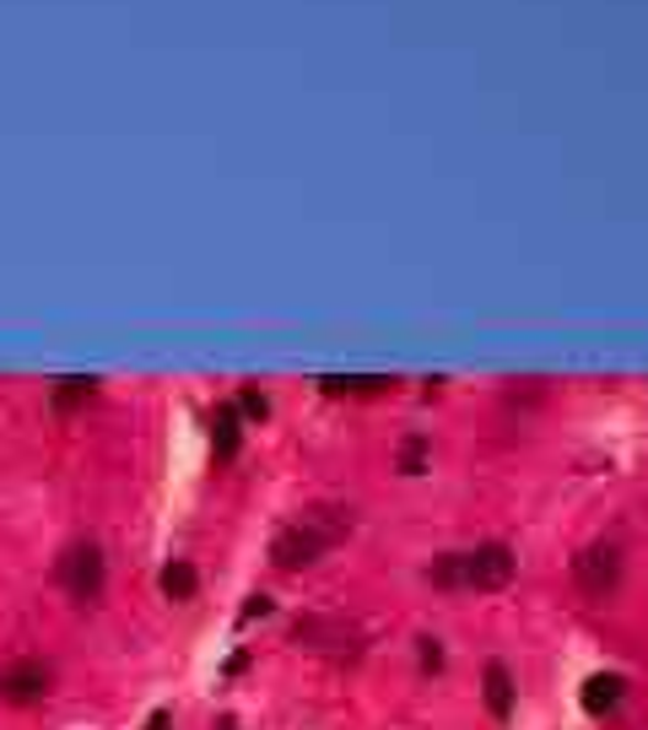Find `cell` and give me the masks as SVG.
Segmentation results:
<instances>
[{
    "mask_svg": "<svg viewBox=\"0 0 648 730\" xmlns=\"http://www.w3.org/2000/svg\"><path fill=\"white\" fill-rule=\"evenodd\" d=\"M357 531V509H346V504H320V509H309L303 520H292V526H281L276 541H270V563L276 568H309V563H320L329 546H340L346 535Z\"/></svg>",
    "mask_w": 648,
    "mask_h": 730,
    "instance_id": "cell-1",
    "label": "cell"
},
{
    "mask_svg": "<svg viewBox=\"0 0 648 730\" xmlns=\"http://www.w3.org/2000/svg\"><path fill=\"white\" fill-rule=\"evenodd\" d=\"M292 639H298V650L329 655V661H357L362 655V628L346 622V617H303L292 628Z\"/></svg>",
    "mask_w": 648,
    "mask_h": 730,
    "instance_id": "cell-2",
    "label": "cell"
},
{
    "mask_svg": "<svg viewBox=\"0 0 648 730\" xmlns=\"http://www.w3.org/2000/svg\"><path fill=\"white\" fill-rule=\"evenodd\" d=\"M103 579H109V563H103V546L98 541H70L60 552V585L76 606L103 596Z\"/></svg>",
    "mask_w": 648,
    "mask_h": 730,
    "instance_id": "cell-3",
    "label": "cell"
},
{
    "mask_svg": "<svg viewBox=\"0 0 648 730\" xmlns=\"http://www.w3.org/2000/svg\"><path fill=\"white\" fill-rule=\"evenodd\" d=\"M518 574V552L509 541H481L465 552V590H509Z\"/></svg>",
    "mask_w": 648,
    "mask_h": 730,
    "instance_id": "cell-4",
    "label": "cell"
},
{
    "mask_svg": "<svg viewBox=\"0 0 648 730\" xmlns=\"http://www.w3.org/2000/svg\"><path fill=\"white\" fill-rule=\"evenodd\" d=\"M55 693V671L44 661H11L0 671V704H16V709H33Z\"/></svg>",
    "mask_w": 648,
    "mask_h": 730,
    "instance_id": "cell-5",
    "label": "cell"
},
{
    "mask_svg": "<svg viewBox=\"0 0 648 730\" xmlns=\"http://www.w3.org/2000/svg\"><path fill=\"white\" fill-rule=\"evenodd\" d=\"M616 579H622V552L616 546L594 541V546H583L579 557H573V585H579L583 596H611Z\"/></svg>",
    "mask_w": 648,
    "mask_h": 730,
    "instance_id": "cell-6",
    "label": "cell"
},
{
    "mask_svg": "<svg viewBox=\"0 0 648 730\" xmlns=\"http://www.w3.org/2000/svg\"><path fill=\"white\" fill-rule=\"evenodd\" d=\"M622 698H627V676H622V671H600V676H589V682H583V693H579V704H583V715H589V720L616 715V709H622Z\"/></svg>",
    "mask_w": 648,
    "mask_h": 730,
    "instance_id": "cell-7",
    "label": "cell"
},
{
    "mask_svg": "<svg viewBox=\"0 0 648 730\" xmlns=\"http://www.w3.org/2000/svg\"><path fill=\"white\" fill-rule=\"evenodd\" d=\"M481 698H487V715L503 726V720H514V704H518V687H514V671L503 661H487L481 671Z\"/></svg>",
    "mask_w": 648,
    "mask_h": 730,
    "instance_id": "cell-8",
    "label": "cell"
},
{
    "mask_svg": "<svg viewBox=\"0 0 648 730\" xmlns=\"http://www.w3.org/2000/svg\"><path fill=\"white\" fill-rule=\"evenodd\" d=\"M211 444H216L222 461L238 455V444H244V411H238V406H216V411H211Z\"/></svg>",
    "mask_w": 648,
    "mask_h": 730,
    "instance_id": "cell-9",
    "label": "cell"
},
{
    "mask_svg": "<svg viewBox=\"0 0 648 730\" xmlns=\"http://www.w3.org/2000/svg\"><path fill=\"white\" fill-rule=\"evenodd\" d=\"M92 396H98V379L92 374H65V379H55V390H49V406L55 411H76V406H87Z\"/></svg>",
    "mask_w": 648,
    "mask_h": 730,
    "instance_id": "cell-10",
    "label": "cell"
},
{
    "mask_svg": "<svg viewBox=\"0 0 648 730\" xmlns=\"http://www.w3.org/2000/svg\"><path fill=\"white\" fill-rule=\"evenodd\" d=\"M163 596L168 600H194V590H200V574H194V563H185V557H174L168 568H163Z\"/></svg>",
    "mask_w": 648,
    "mask_h": 730,
    "instance_id": "cell-11",
    "label": "cell"
},
{
    "mask_svg": "<svg viewBox=\"0 0 648 730\" xmlns=\"http://www.w3.org/2000/svg\"><path fill=\"white\" fill-rule=\"evenodd\" d=\"M329 396H368V390H379V385H389L384 374H324L320 379Z\"/></svg>",
    "mask_w": 648,
    "mask_h": 730,
    "instance_id": "cell-12",
    "label": "cell"
},
{
    "mask_svg": "<svg viewBox=\"0 0 648 730\" xmlns=\"http://www.w3.org/2000/svg\"><path fill=\"white\" fill-rule=\"evenodd\" d=\"M427 579H433L438 590H465V552H444V557H433Z\"/></svg>",
    "mask_w": 648,
    "mask_h": 730,
    "instance_id": "cell-13",
    "label": "cell"
},
{
    "mask_svg": "<svg viewBox=\"0 0 648 730\" xmlns=\"http://www.w3.org/2000/svg\"><path fill=\"white\" fill-rule=\"evenodd\" d=\"M422 465H427V439H411V444L400 450V471H405V476H422Z\"/></svg>",
    "mask_w": 648,
    "mask_h": 730,
    "instance_id": "cell-14",
    "label": "cell"
},
{
    "mask_svg": "<svg viewBox=\"0 0 648 730\" xmlns=\"http://www.w3.org/2000/svg\"><path fill=\"white\" fill-rule=\"evenodd\" d=\"M238 411H244V422H265V417H270V400H265L255 385H249V390L238 396Z\"/></svg>",
    "mask_w": 648,
    "mask_h": 730,
    "instance_id": "cell-15",
    "label": "cell"
},
{
    "mask_svg": "<svg viewBox=\"0 0 648 730\" xmlns=\"http://www.w3.org/2000/svg\"><path fill=\"white\" fill-rule=\"evenodd\" d=\"M416 655H422V671H444V644L438 639H416Z\"/></svg>",
    "mask_w": 648,
    "mask_h": 730,
    "instance_id": "cell-16",
    "label": "cell"
},
{
    "mask_svg": "<svg viewBox=\"0 0 648 730\" xmlns=\"http://www.w3.org/2000/svg\"><path fill=\"white\" fill-rule=\"evenodd\" d=\"M255 617H270V600H265V596H255L244 611H238V622H255Z\"/></svg>",
    "mask_w": 648,
    "mask_h": 730,
    "instance_id": "cell-17",
    "label": "cell"
},
{
    "mask_svg": "<svg viewBox=\"0 0 648 730\" xmlns=\"http://www.w3.org/2000/svg\"><path fill=\"white\" fill-rule=\"evenodd\" d=\"M146 730H168V709H157V715L146 720Z\"/></svg>",
    "mask_w": 648,
    "mask_h": 730,
    "instance_id": "cell-18",
    "label": "cell"
}]
</instances>
